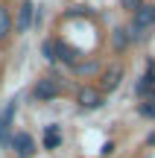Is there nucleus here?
<instances>
[{
  "instance_id": "obj_1",
  "label": "nucleus",
  "mask_w": 155,
  "mask_h": 158,
  "mask_svg": "<svg viewBox=\"0 0 155 158\" xmlns=\"http://www.w3.org/2000/svg\"><path fill=\"white\" fill-rule=\"evenodd\" d=\"M70 91H73V88H70V76L62 73L59 68H50L47 73H41L32 82L29 100H32V102H56V100H62V97H67Z\"/></svg>"
},
{
  "instance_id": "obj_2",
  "label": "nucleus",
  "mask_w": 155,
  "mask_h": 158,
  "mask_svg": "<svg viewBox=\"0 0 155 158\" xmlns=\"http://www.w3.org/2000/svg\"><path fill=\"white\" fill-rule=\"evenodd\" d=\"M6 149H12L15 158H35L38 155V141H35V135L29 129H12Z\"/></svg>"
},
{
  "instance_id": "obj_3",
  "label": "nucleus",
  "mask_w": 155,
  "mask_h": 158,
  "mask_svg": "<svg viewBox=\"0 0 155 158\" xmlns=\"http://www.w3.org/2000/svg\"><path fill=\"white\" fill-rule=\"evenodd\" d=\"M70 94H73V102L82 111H97V108L105 106V94H100V88L94 82H79Z\"/></svg>"
},
{
  "instance_id": "obj_4",
  "label": "nucleus",
  "mask_w": 155,
  "mask_h": 158,
  "mask_svg": "<svg viewBox=\"0 0 155 158\" xmlns=\"http://www.w3.org/2000/svg\"><path fill=\"white\" fill-rule=\"evenodd\" d=\"M123 76H126V68H123V62H111V64H103V70H100V76H97V82H94V85L100 88V94L108 97L111 91L120 88Z\"/></svg>"
},
{
  "instance_id": "obj_5",
  "label": "nucleus",
  "mask_w": 155,
  "mask_h": 158,
  "mask_svg": "<svg viewBox=\"0 0 155 158\" xmlns=\"http://www.w3.org/2000/svg\"><path fill=\"white\" fill-rule=\"evenodd\" d=\"M103 64H105V62H103L100 56H82L73 68H67V76H70V79H79V82H97Z\"/></svg>"
},
{
  "instance_id": "obj_6",
  "label": "nucleus",
  "mask_w": 155,
  "mask_h": 158,
  "mask_svg": "<svg viewBox=\"0 0 155 158\" xmlns=\"http://www.w3.org/2000/svg\"><path fill=\"white\" fill-rule=\"evenodd\" d=\"M12 23H15V35H27L35 27V3L32 0H21L18 9L12 12Z\"/></svg>"
},
{
  "instance_id": "obj_7",
  "label": "nucleus",
  "mask_w": 155,
  "mask_h": 158,
  "mask_svg": "<svg viewBox=\"0 0 155 158\" xmlns=\"http://www.w3.org/2000/svg\"><path fill=\"white\" fill-rule=\"evenodd\" d=\"M64 143V135H62V123H47L44 126V135H41V147L38 149H47V152H56L59 147Z\"/></svg>"
},
{
  "instance_id": "obj_8",
  "label": "nucleus",
  "mask_w": 155,
  "mask_h": 158,
  "mask_svg": "<svg viewBox=\"0 0 155 158\" xmlns=\"http://www.w3.org/2000/svg\"><path fill=\"white\" fill-rule=\"evenodd\" d=\"M15 38V23H12V9L9 3L0 0V47H6L9 41Z\"/></svg>"
},
{
  "instance_id": "obj_9",
  "label": "nucleus",
  "mask_w": 155,
  "mask_h": 158,
  "mask_svg": "<svg viewBox=\"0 0 155 158\" xmlns=\"http://www.w3.org/2000/svg\"><path fill=\"white\" fill-rule=\"evenodd\" d=\"M108 47H111V53H114V56H123V53L132 47L129 29H126V27H114V29H111V35H108Z\"/></svg>"
},
{
  "instance_id": "obj_10",
  "label": "nucleus",
  "mask_w": 155,
  "mask_h": 158,
  "mask_svg": "<svg viewBox=\"0 0 155 158\" xmlns=\"http://www.w3.org/2000/svg\"><path fill=\"white\" fill-rule=\"evenodd\" d=\"M56 32L53 35H47L44 41H41V56H44V62L50 64V68H59V56H56Z\"/></svg>"
},
{
  "instance_id": "obj_11",
  "label": "nucleus",
  "mask_w": 155,
  "mask_h": 158,
  "mask_svg": "<svg viewBox=\"0 0 155 158\" xmlns=\"http://www.w3.org/2000/svg\"><path fill=\"white\" fill-rule=\"evenodd\" d=\"M138 114H141V117H146V120H155V100H144L138 106Z\"/></svg>"
},
{
  "instance_id": "obj_12",
  "label": "nucleus",
  "mask_w": 155,
  "mask_h": 158,
  "mask_svg": "<svg viewBox=\"0 0 155 158\" xmlns=\"http://www.w3.org/2000/svg\"><path fill=\"white\" fill-rule=\"evenodd\" d=\"M141 6H144V0H120V9H126L129 15H132V12H138Z\"/></svg>"
},
{
  "instance_id": "obj_13",
  "label": "nucleus",
  "mask_w": 155,
  "mask_h": 158,
  "mask_svg": "<svg viewBox=\"0 0 155 158\" xmlns=\"http://www.w3.org/2000/svg\"><path fill=\"white\" fill-rule=\"evenodd\" d=\"M9 135H12V132H6V129H3V123H0V149H6V141H9Z\"/></svg>"
},
{
  "instance_id": "obj_14",
  "label": "nucleus",
  "mask_w": 155,
  "mask_h": 158,
  "mask_svg": "<svg viewBox=\"0 0 155 158\" xmlns=\"http://www.w3.org/2000/svg\"><path fill=\"white\" fill-rule=\"evenodd\" d=\"M111 152H114V141H108V143L103 147V155H111Z\"/></svg>"
},
{
  "instance_id": "obj_15",
  "label": "nucleus",
  "mask_w": 155,
  "mask_h": 158,
  "mask_svg": "<svg viewBox=\"0 0 155 158\" xmlns=\"http://www.w3.org/2000/svg\"><path fill=\"white\" fill-rule=\"evenodd\" d=\"M146 147H155V132H152L149 138H146Z\"/></svg>"
}]
</instances>
